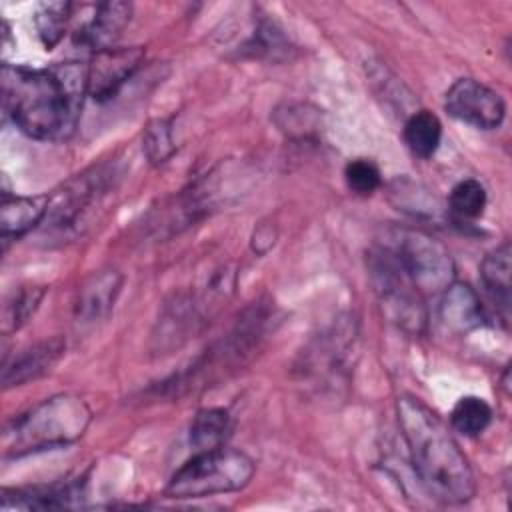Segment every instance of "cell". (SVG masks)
<instances>
[{"label":"cell","mask_w":512,"mask_h":512,"mask_svg":"<svg viewBox=\"0 0 512 512\" xmlns=\"http://www.w3.org/2000/svg\"><path fill=\"white\" fill-rule=\"evenodd\" d=\"M86 94L88 66L80 62L48 68L2 66L4 114L30 138L44 142L70 138Z\"/></svg>","instance_id":"cell-1"},{"label":"cell","mask_w":512,"mask_h":512,"mask_svg":"<svg viewBox=\"0 0 512 512\" xmlns=\"http://www.w3.org/2000/svg\"><path fill=\"white\" fill-rule=\"evenodd\" d=\"M396 412L410 462L426 492L444 504L468 502L476 492L474 474L442 418L414 396L398 398Z\"/></svg>","instance_id":"cell-2"},{"label":"cell","mask_w":512,"mask_h":512,"mask_svg":"<svg viewBox=\"0 0 512 512\" xmlns=\"http://www.w3.org/2000/svg\"><path fill=\"white\" fill-rule=\"evenodd\" d=\"M92 412L80 396L58 394L20 414L4 432V452L22 456L76 442L88 428Z\"/></svg>","instance_id":"cell-3"},{"label":"cell","mask_w":512,"mask_h":512,"mask_svg":"<svg viewBox=\"0 0 512 512\" xmlns=\"http://www.w3.org/2000/svg\"><path fill=\"white\" fill-rule=\"evenodd\" d=\"M268 312L258 304L244 310L234 328L214 342L188 370L166 382L172 392H194L210 386L214 380L238 370L258 348L266 334Z\"/></svg>","instance_id":"cell-4"},{"label":"cell","mask_w":512,"mask_h":512,"mask_svg":"<svg viewBox=\"0 0 512 512\" xmlns=\"http://www.w3.org/2000/svg\"><path fill=\"white\" fill-rule=\"evenodd\" d=\"M254 476V462L234 448H212L194 452L170 478L166 494L170 498H204L236 492L248 486Z\"/></svg>","instance_id":"cell-5"},{"label":"cell","mask_w":512,"mask_h":512,"mask_svg":"<svg viewBox=\"0 0 512 512\" xmlns=\"http://www.w3.org/2000/svg\"><path fill=\"white\" fill-rule=\"evenodd\" d=\"M368 272L388 320L410 334H420L426 324L422 294L386 244L368 254Z\"/></svg>","instance_id":"cell-6"},{"label":"cell","mask_w":512,"mask_h":512,"mask_svg":"<svg viewBox=\"0 0 512 512\" xmlns=\"http://www.w3.org/2000/svg\"><path fill=\"white\" fill-rule=\"evenodd\" d=\"M112 186L114 176L110 170L94 168L78 174L60 192L50 196L42 226L60 238L80 234Z\"/></svg>","instance_id":"cell-7"},{"label":"cell","mask_w":512,"mask_h":512,"mask_svg":"<svg viewBox=\"0 0 512 512\" xmlns=\"http://www.w3.org/2000/svg\"><path fill=\"white\" fill-rule=\"evenodd\" d=\"M386 244L420 294H442L454 282V262L444 244L420 230H398Z\"/></svg>","instance_id":"cell-8"},{"label":"cell","mask_w":512,"mask_h":512,"mask_svg":"<svg viewBox=\"0 0 512 512\" xmlns=\"http://www.w3.org/2000/svg\"><path fill=\"white\" fill-rule=\"evenodd\" d=\"M444 106L450 116L480 130L498 128L506 114L502 96L472 78L456 80L446 92Z\"/></svg>","instance_id":"cell-9"},{"label":"cell","mask_w":512,"mask_h":512,"mask_svg":"<svg viewBox=\"0 0 512 512\" xmlns=\"http://www.w3.org/2000/svg\"><path fill=\"white\" fill-rule=\"evenodd\" d=\"M144 60L140 46L130 48H106L94 52L88 64V96L96 102H106L118 94V90L132 78Z\"/></svg>","instance_id":"cell-10"},{"label":"cell","mask_w":512,"mask_h":512,"mask_svg":"<svg viewBox=\"0 0 512 512\" xmlns=\"http://www.w3.org/2000/svg\"><path fill=\"white\" fill-rule=\"evenodd\" d=\"M122 288V274L116 270H102L90 276L82 288L78 290L74 302V322L80 328H92L102 322L110 310Z\"/></svg>","instance_id":"cell-11"},{"label":"cell","mask_w":512,"mask_h":512,"mask_svg":"<svg viewBox=\"0 0 512 512\" xmlns=\"http://www.w3.org/2000/svg\"><path fill=\"white\" fill-rule=\"evenodd\" d=\"M132 16L130 2H102L94 6L92 16L76 28L74 42L92 52L112 48Z\"/></svg>","instance_id":"cell-12"},{"label":"cell","mask_w":512,"mask_h":512,"mask_svg":"<svg viewBox=\"0 0 512 512\" xmlns=\"http://www.w3.org/2000/svg\"><path fill=\"white\" fill-rule=\"evenodd\" d=\"M64 350H66V342L62 338L42 340L30 348H24L10 362L4 364V370H2L4 388L20 386L28 380L42 376L58 362Z\"/></svg>","instance_id":"cell-13"},{"label":"cell","mask_w":512,"mask_h":512,"mask_svg":"<svg viewBox=\"0 0 512 512\" xmlns=\"http://www.w3.org/2000/svg\"><path fill=\"white\" fill-rule=\"evenodd\" d=\"M438 318L454 334H466L484 322V310L476 292L462 282H452L440 298Z\"/></svg>","instance_id":"cell-14"},{"label":"cell","mask_w":512,"mask_h":512,"mask_svg":"<svg viewBox=\"0 0 512 512\" xmlns=\"http://www.w3.org/2000/svg\"><path fill=\"white\" fill-rule=\"evenodd\" d=\"M50 196H10L4 192L0 204V236L4 248L10 240H16L42 224L48 210Z\"/></svg>","instance_id":"cell-15"},{"label":"cell","mask_w":512,"mask_h":512,"mask_svg":"<svg viewBox=\"0 0 512 512\" xmlns=\"http://www.w3.org/2000/svg\"><path fill=\"white\" fill-rule=\"evenodd\" d=\"M80 498V490L74 484L34 486L24 490H4L2 510H52L70 508Z\"/></svg>","instance_id":"cell-16"},{"label":"cell","mask_w":512,"mask_h":512,"mask_svg":"<svg viewBox=\"0 0 512 512\" xmlns=\"http://www.w3.org/2000/svg\"><path fill=\"white\" fill-rule=\"evenodd\" d=\"M510 242L488 252L480 264V280L486 296L496 306V310L508 318L510 314Z\"/></svg>","instance_id":"cell-17"},{"label":"cell","mask_w":512,"mask_h":512,"mask_svg":"<svg viewBox=\"0 0 512 512\" xmlns=\"http://www.w3.org/2000/svg\"><path fill=\"white\" fill-rule=\"evenodd\" d=\"M230 432L232 420L224 408H204L192 420L190 446L194 452L220 448L226 444Z\"/></svg>","instance_id":"cell-18"},{"label":"cell","mask_w":512,"mask_h":512,"mask_svg":"<svg viewBox=\"0 0 512 512\" xmlns=\"http://www.w3.org/2000/svg\"><path fill=\"white\" fill-rule=\"evenodd\" d=\"M442 140V124L436 114L428 110H418L408 116L404 124V142L412 154L420 158H430Z\"/></svg>","instance_id":"cell-19"},{"label":"cell","mask_w":512,"mask_h":512,"mask_svg":"<svg viewBox=\"0 0 512 512\" xmlns=\"http://www.w3.org/2000/svg\"><path fill=\"white\" fill-rule=\"evenodd\" d=\"M490 422L492 408L480 396H462L450 412V426L462 436H478L490 426Z\"/></svg>","instance_id":"cell-20"},{"label":"cell","mask_w":512,"mask_h":512,"mask_svg":"<svg viewBox=\"0 0 512 512\" xmlns=\"http://www.w3.org/2000/svg\"><path fill=\"white\" fill-rule=\"evenodd\" d=\"M72 4L70 2H42L36 6L34 12V26L38 32L40 42L46 50H52L64 36V30L72 16Z\"/></svg>","instance_id":"cell-21"},{"label":"cell","mask_w":512,"mask_h":512,"mask_svg":"<svg viewBox=\"0 0 512 512\" xmlns=\"http://www.w3.org/2000/svg\"><path fill=\"white\" fill-rule=\"evenodd\" d=\"M486 200L488 198H486L484 186L474 178H466V180H460L450 190L448 208H450L452 216L460 222L476 220L482 216V212L486 208Z\"/></svg>","instance_id":"cell-22"},{"label":"cell","mask_w":512,"mask_h":512,"mask_svg":"<svg viewBox=\"0 0 512 512\" xmlns=\"http://www.w3.org/2000/svg\"><path fill=\"white\" fill-rule=\"evenodd\" d=\"M44 290L38 286H22L14 290L2 308V332L8 334L12 330H18L30 314L36 310L38 302L42 300Z\"/></svg>","instance_id":"cell-23"},{"label":"cell","mask_w":512,"mask_h":512,"mask_svg":"<svg viewBox=\"0 0 512 512\" xmlns=\"http://www.w3.org/2000/svg\"><path fill=\"white\" fill-rule=\"evenodd\" d=\"M344 178H346L348 188L358 196H370L382 184V176H380L378 166L372 160H366V158L350 160L344 168Z\"/></svg>","instance_id":"cell-24"},{"label":"cell","mask_w":512,"mask_h":512,"mask_svg":"<svg viewBox=\"0 0 512 512\" xmlns=\"http://www.w3.org/2000/svg\"><path fill=\"white\" fill-rule=\"evenodd\" d=\"M318 110H308L306 104H286L276 110V122L288 136H310L318 128Z\"/></svg>","instance_id":"cell-25"},{"label":"cell","mask_w":512,"mask_h":512,"mask_svg":"<svg viewBox=\"0 0 512 512\" xmlns=\"http://www.w3.org/2000/svg\"><path fill=\"white\" fill-rule=\"evenodd\" d=\"M144 152L152 162H164L174 152L172 128L168 120L152 122L144 132Z\"/></svg>","instance_id":"cell-26"}]
</instances>
